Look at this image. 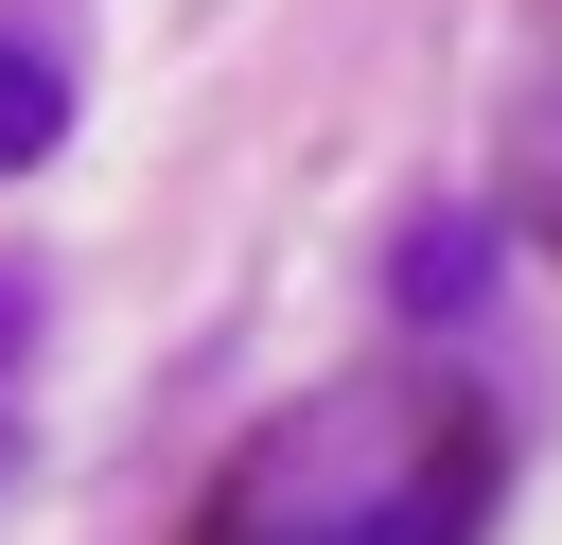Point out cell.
I'll use <instances>...</instances> for the list:
<instances>
[{
	"label": "cell",
	"instance_id": "7a4b0ae2",
	"mask_svg": "<svg viewBox=\"0 0 562 545\" xmlns=\"http://www.w3.org/2000/svg\"><path fill=\"white\" fill-rule=\"evenodd\" d=\"M474 281H492V211H422L404 246H386V299L439 334V316H474Z\"/></svg>",
	"mask_w": 562,
	"mask_h": 545
},
{
	"label": "cell",
	"instance_id": "3957f363",
	"mask_svg": "<svg viewBox=\"0 0 562 545\" xmlns=\"http://www.w3.org/2000/svg\"><path fill=\"white\" fill-rule=\"evenodd\" d=\"M53 141H70V70H53L35 35H0V176H35Z\"/></svg>",
	"mask_w": 562,
	"mask_h": 545
},
{
	"label": "cell",
	"instance_id": "277c9868",
	"mask_svg": "<svg viewBox=\"0 0 562 545\" xmlns=\"http://www.w3.org/2000/svg\"><path fill=\"white\" fill-rule=\"evenodd\" d=\"M18 334H35V281H0V352H18Z\"/></svg>",
	"mask_w": 562,
	"mask_h": 545
},
{
	"label": "cell",
	"instance_id": "6da1fadb",
	"mask_svg": "<svg viewBox=\"0 0 562 545\" xmlns=\"http://www.w3.org/2000/svg\"><path fill=\"white\" fill-rule=\"evenodd\" d=\"M492 404L422 352L299 387L281 422L228 440V475L193 492V545H474L492 527Z\"/></svg>",
	"mask_w": 562,
	"mask_h": 545
}]
</instances>
